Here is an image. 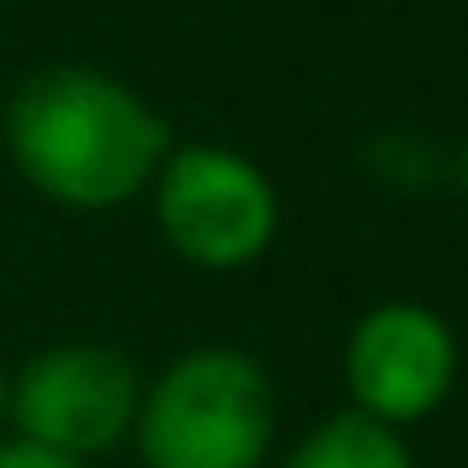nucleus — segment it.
I'll return each instance as SVG.
<instances>
[{"label": "nucleus", "instance_id": "8", "mask_svg": "<svg viewBox=\"0 0 468 468\" xmlns=\"http://www.w3.org/2000/svg\"><path fill=\"white\" fill-rule=\"evenodd\" d=\"M0 468H95V463L59 457V451H48V445H30V439L6 433V439H0Z\"/></svg>", "mask_w": 468, "mask_h": 468}, {"label": "nucleus", "instance_id": "4", "mask_svg": "<svg viewBox=\"0 0 468 468\" xmlns=\"http://www.w3.org/2000/svg\"><path fill=\"white\" fill-rule=\"evenodd\" d=\"M143 367L107 338H59L12 367L6 433L78 463H107L131 445L143 403Z\"/></svg>", "mask_w": 468, "mask_h": 468}, {"label": "nucleus", "instance_id": "6", "mask_svg": "<svg viewBox=\"0 0 468 468\" xmlns=\"http://www.w3.org/2000/svg\"><path fill=\"white\" fill-rule=\"evenodd\" d=\"M267 468H421V463L410 451V433H398V427L344 403V410L320 415L314 427H303L279 451V463H267Z\"/></svg>", "mask_w": 468, "mask_h": 468}, {"label": "nucleus", "instance_id": "7", "mask_svg": "<svg viewBox=\"0 0 468 468\" xmlns=\"http://www.w3.org/2000/svg\"><path fill=\"white\" fill-rule=\"evenodd\" d=\"M362 166L391 190H433L439 178H451V154L427 131H379L362 149Z\"/></svg>", "mask_w": 468, "mask_h": 468}, {"label": "nucleus", "instance_id": "1", "mask_svg": "<svg viewBox=\"0 0 468 468\" xmlns=\"http://www.w3.org/2000/svg\"><path fill=\"white\" fill-rule=\"evenodd\" d=\"M6 160L59 214H119L149 196L166 160L172 119L101 66H42L0 107Z\"/></svg>", "mask_w": 468, "mask_h": 468}, {"label": "nucleus", "instance_id": "2", "mask_svg": "<svg viewBox=\"0 0 468 468\" xmlns=\"http://www.w3.org/2000/svg\"><path fill=\"white\" fill-rule=\"evenodd\" d=\"M137 468H267L279 457V386L238 344H190L143 379Z\"/></svg>", "mask_w": 468, "mask_h": 468}, {"label": "nucleus", "instance_id": "5", "mask_svg": "<svg viewBox=\"0 0 468 468\" xmlns=\"http://www.w3.org/2000/svg\"><path fill=\"white\" fill-rule=\"evenodd\" d=\"M338 374L350 410L410 433L451 403L463 379V338L433 303L386 297L350 320Z\"/></svg>", "mask_w": 468, "mask_h": 468}, {"label": "nucleus", "instance_id": "3", "mask_svg": "<svg viewBox=\"0 0 468 468\" xmlns=\"http://www.w3.org/2000/svg\"><path fill=\"white\" fill-rule=\"evenodd\" d=\"M154 231L196 273H250L285 226L273 172L231 143H172L149 178Z\"/></svg>", "mask_w": 468, "mask_h": 468}, {"label": "nucleus", "instance_id": "9", "mask_svg": "<svg viewBox=\"0 0 468 468\" xmlns=\"http://www.w3.org/2000/svg\"><path fill=\"white\" fill-rule=\"evenodd\" d=\"M451 184H457V196H463V207H468V137H463V149L451 154Z\"/></svg>", "mask_w": 468, "mask_h": 468}, {"label": "nucleus", "instance_id": "10", "mask_svg": "<svg viewBox=\"0 0 468 468\" xmlns=\"http://www.w3.org/2000/svg\"><path fill=\"white\" fill-rule=\"evenodd\" d=\"M6 391H12V367L0 362V439H6Z\"/></svg>", "mask_w": 468, "mask_h": 468}]
</instances>
